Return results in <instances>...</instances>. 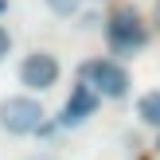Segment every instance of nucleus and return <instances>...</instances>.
Segmentation results:
<instances>
[{
    "mask_svg": "<svg viewBox=\"0 0 160 160\" xmlns=\"http://www.w3.org/2000/svg\"><path fill=\"white\" fill-rule=\"evenodd\" d=\"M102 31H106L109 55H117V59H133V55H141L148 47V20L137 8H117L102 23Z\"/></svg>",
    "mask_w": 160,
    "mask_h": 160,
    "instance_id": "f257e3e1",
    "label": "nucleus"
},
{
    "mask_svg": "<svg viewBox=\"0 0 160 160\" xmlns=\"http://www.w3.org/2000/svg\"><path fill=\"white\" fill-rule=\"evenodd\" d=\"M78 82L90 86L102 102L106 98L121 102V98H129L133 78H129V70H125L117 59H86V62H78Z\"/></svg>",
    "mask_w": 160,
    "mask_h": 160,
    "instance_id": "f03ea898",
    "label": "nucleus"
},
{
    "mask_svg": "<svg viewBox=\"0 0 160 160\" xmlns=\"http://www.w3.org/2000/svg\"><path fill=\"white\" fill-rule=\"evenodd\" d=\"M47 121V109L35 94H8L0 98V133L8 137H35Z\"/></svg>",
    "mask_w": 160,
    "mask_h": 160,
    "instance_id": "7ed1b4c3",
    "label": "nucleus"
},
{
    "mask_svg": "<svg viewBox=\"0 0 160 160\" xmlns=\"http://www.w3.org/2000/svg\"><path fill=\"white\" fill-rule=\"evenodd\" d=\"M59 74H62V62H59V55H51V51H28L20 59V67H16V78H20V86L28 94H43V90H51L55 82H59Z\"/></svg>",
    "mask_w": 160,
    "mask_h": 160,
    "instance_id": "20e7f679",
    "label": "nucleus"
},
{
    "mask_svg": "<svg viewBox=\"0 0 160 160\" xmlns=\"http://www.w3.org/2000/svg\"><path fill=\"white\" fill-rule=\"evenodd\" d=\"M98 109H102V98L90 90V86H70V98H67V106L59 109V129H82L86 121H94L98 117Z\"/></svg>",
    "mask_w": 160,
    "mask_h": 160,
    "instance_id": "39448f33",
    "label": "nucleus"
},
{
    "mask_svg": "<svg viewBox=\"0 0 160 160\" xmlns=\"http://www.w3.org/2000/svg\"><path fill=\"white\" fill-rule=\"evenodd\" d=\"M137 121L148 129H160V90H145L137 98Z\"/></svg>",
    "mask_w": 160,
    "mask_h": 160,
    "instance_id": "423d86ee",
    "label": "nucleus"
},
{
    "mask_svg": "<svg viewBox=\"0 0 160 160\" xmlns=\"http://www.w3.org/2000/svg\"><path fill=\"white\" fill-rule=\"evenodd\" d=\"M43 4H47V12L59 16V20H74L78 8H82V0H43Z\"/></svg>",
    "mask_w": 160,
    "mask_h": 160,
    "instance_id": "0eeeda50",
    "label": "nucleus"
},
{
    "mask_svg": "<svg viewBox=\"0 0 160 160\" xmlns=\"http://www.w3.org/2000/svg\"><path fill=\"white\" fill-rule=\"evenodd\" d=\"M74 20H78L82 31H98V28H102V12H94V8H90V12H78Z\"/></svg>",
    "mask_w": 160,
    "mask_h": 160,
    "instance_id": "6e6552de",
    "label": "nucleus"
},
{
    "mask_svg": "<svg viewBox=\"0 0 160 160\" xmlns=\"http://www.w3.org/2000/svg\"><path fill=\"white\" fill-rule=\"evenodd\" d=\"M8 55H12V31H8L4 23H0V62H4Z\"/></svg>",
    "mask_w": 160,
    "mask_h": 160,
    "instance_id": "1a4fd4ad",
    "label": "nucleus"
},
{
    "mask_svg": "<svg viewBox=\"0 0 160 160\" xmlns=\"http://www.w3.org/2000/svg\"><path fill=\"white\" fill-rule=\"evenodd\" d=\"M152 28L160 31V0H152Z\"/></svg>",
    "mask_w": 160,
    "mask_h": 160,
    "instance_id": "9d476101",
    "label": "nucleus"
},
{
    "mask_svg": "<svg viewBox=\"0 0 160 160\" xmlns=\"http://www.w3.org/2000/svg\"><path fill=\"white\" fill-rule=\"evenodd\" d=\"M28 160H51V156H47V152H35V156H28Z\"/></svg>",
    "mask_w": 160,
    "mask_h": 160,
    "instance_id": "9b49d317",
    "label": "nucleus"
},
{
    "mask_svg": "<svg viewBox=\"0 0 160 160\" xmlns=\"http://www.w3.org/2000/svg\"><path fill=\"white\" fill-rule=\"evenodd\" d=\"M4 12H8V0H0V16H4Z\"/></svg>",
    "mask_w": 160,
    "mask_h": 160,
    "instance_id": "f8f14e48",
    "label": "nucleus"
},
{
    "mask_svg": "<svg viewBox=\"0 0 160 160\" xmlns=\"http://www.w3.org/2000/svg\"><path fill=\"white\" fill-rule=\"evenodd\" d=\"M156 152H160V137H156Z\"/></svg>",
    "mask_w": 160,
    "mask_h": 160,
    "instance_id": "ddd939ff",
    "label": "nucleus"
}]
</instances>
